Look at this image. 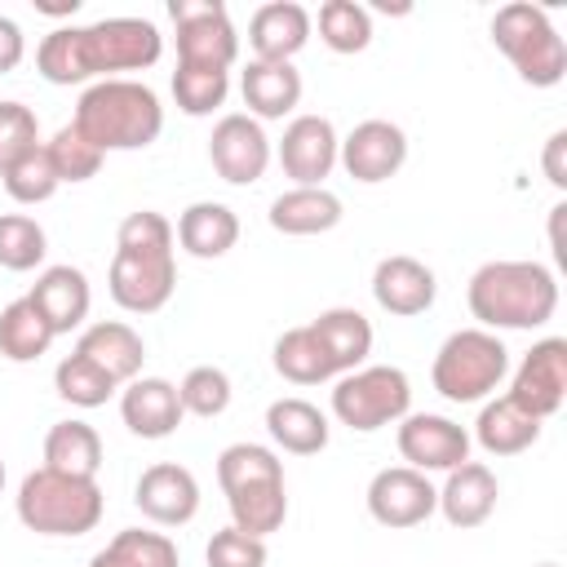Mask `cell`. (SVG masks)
<instances>
[{
    "label": "cell",
    "mask_w": 567,
    "mask_h": 567,
    "mask_svg": "<svg viewBox=\"0 0 567 567\" xmlns=\"http://www.w3.org/2000/svg\"><path fill=\"white\" fill-rule=\"evenodd\" d=\"M164 53V35L151 18H102L89 27H58L35 49V71L49 84H97L146 71Z\"/></svg>",
    "instance_id": "obj_1"
},
{
    "label": "cell",
    "mask_w": 567,
    "mask_h": 567,
    "mask_svg": "<svg viewBox=\"0 0 567 567\" xmlns=\"http://www.w3.org/2000/svg\"><path fill=\"white\" fill-rule=\"evenodd\" d=\"M173 221L155 208L128 213L115 230V257H111V301L128 315H155L168 306L177 288V261H173Z\"/></svg>",
    "instance_id": "obj_2"
},
{
    "label": "cell",
    "mask_w": 567,
    "mask_h": 567,
    "mask_svg": "<svg viewBox=\"0 0 567 567\" xmlns=\"http://www.w3.org/2000/svg\"><path fill=\"white\" fill-rule=\"evenodd\" d=\"M465 301H470V315L478 319V328H487V332H496V328L532 332L554 319L558 279L540 261H483L470 275Z\"/></svg>",
    "instance_id": "obj_3"
},
{
    "label": "cell",
    "mask_w": 567,
    "mask_h": 567,
    "mask_svg": "<svg viewBox=\"0 0 567 567\" xmlns=\"http://www.w3.org/2000/svg\"><path fill=\"white\" fill-rule=\"evenodd\" d=\"M102 155L106 151H142L164 133V106L142 80H97L80 93L71 120Z\"/></svg>",
    "instance_id": "obj_4"
},
{
    "label": "cell",
    "mask_w": 567,
    "mask_h": 567,
    "mask_svg": "<svg viewBox=\"0 0 567 567\" xmlns=\"http://www.w3.org/2000/svg\"><path fill=\"white\" fill-rule=\"evenodd\" d=\"M217 483L230 505V527L248 536H270L288 518L284 461L261 443H230L217 456Z\"/></svg>",
    "instance_id": "obj_5"
},
{
    "label": "cell",
    "mask_w": 567,
    "mask_h": 567,
    "mask_svg": "<svg viewBox=\"0 0 567 567\" xmlns=\"http://www.w3.org/2000/svg\"><path fill=\"white\" fill-rule=\"evenodd\" d=\"M106 496L97 478L58 474L49 465L31 470L18 487V518L35 536H84L102 523Z\"/></svg>",
    "instance_id": "obj_6"
},
{
    "label": "cell",
    "mask_w": 567,
    "mask_h": 567,
    "mask_svg": "<svg viewBox=\"0 0 567 567\" xmlns=\"http://www.w3.org/2000/svg\"><path fill=\"white\" fill-rule=\"evenodd\" d=\"M492 44L509 58L518 80L532 89H554L567 75V44L540 4H527V0L501 4L492 18Z\"/></svg>",
    "instance_id": "obj_7"
},
{
    "label": "cell",
    "mask_w": 567,
    "mask_h": 567,
    "mask_svg": "<svg viewBox=\"0 0 567 567\" xmlns=\"http://www.w3.org/2000/svg\"><path fill=\"white\" fill-rule=\"evenodd\" d=\"M505 372H509V350H505V341L496 332L456 328L439 346L430 381L447 403H478L505 381Z\"/></svg>",
    "instance_id": "obj_8"
},
{
    "label": "cell",
    "mask_w": 567,
    "mask_h": 567,
    "mask_svg": "<svg viewBox=\"0 0 567 567\" xmlns=\"http://www.w3.org/2000/svg\"><path fill=\"white\" fill-rule=\"evenodd\" d=\"M412 412V381L394 363H363L332 385V416L359 434L399 425Z\"/></svg>",
    "instance_id": "obj_9"
},
{
    "label": "cell",
    "mask_w": 567,
    "mask_h": 567,
    "mask_svg": "<svg viewBox=\"0 0 567 567\" xmlns=\"http://www.w3.org/2000/svg\"><path fill=\"white\" fill-rule=\"evenodd\" d=\"M168 18L177 31V62L182 66H213L230 71L239 58V31L221 0H168Z\"/></svg>",
    "instance_id": "obj_10"
},
{
    "label": "cell",
    "mask_w": 567,
    "mask_h": 567,
    "mask_svg": "<svg viewBox=\"0 0 567 567\" xmlns=\"http://www.w3.org/2000/svg\"><path fill=\"white\" fill-rule=\"evenodd\" d=\"M470 430L439 412H408L399 421V456L421 474H447L470 461Z\"/></svg>",
    "instance_id": "obj_11"
},
{
    "label": "cell",
    "mask_w": 567,
    "mask_h": 567,
    "mask_svg": "<svg viewBox=\"0 0 567 567\" xmlns=\"http://www.w3.org/2000/svg\"><path fill=\"white\" fill-rule=\"evenodd\" d=\"M208 159H213V168H217L221 182L252 186L270 168V137H266V128L248 111H230V115H221L213 124Z\"/></svg>",
    "instance_id": "obj_12"
},
{
    "label": "cell",
    "mask_w": 567,
    "mask_h": 567,
    "mask_svg": "<svg viewBox=\"0 0 567 567\" xmlns=\"http://www.w3.org/2000/svg\"><path fill=\"white\" fill-rule=\"evenodd\" d=\"M439 509V487L412 465H385L368 483V514L381 527H416Z\"/></svg>",
    "instance_id": "obj_13"
},
{
    "label": "cell",
    "mask_w": 567,
    "mask_h": 567,
    "mask_svg": "<svg viewBox=\"0 0 567 567\" xmlns=\"http://www.w3.org/2000/svg\"><path fill=\"white\" fill-rule=\"evenodd\" d=\"M509 399L532 412L536 421L554 416L567 399V341L563 337H540L523 363L514 368V381H509Z\"/></svg>",
    "instance_id": "obj_14"
},
{
    "label": "cell",
    "mask_w": 567,
    "mask_h": 567,
    "mask_svg": "<svg viewBox=\"0 0 567 567\" xmlns=\"http://www.w3.org/2000/svg\"><path fill=\"white\" fill-rule=\"evenodd\" d=\"M337 164L363 182V186H377V182H390L403 164H408V133L390 120H363L354 124L341 146H337Z\"/></svg>",
    "instance_id": "obj_15"
},
{
    "label": "cell",
    "mask_w": 567,
    "mask_h": 567,
    "mask_svg": "<svg viewBox=\"0 0 567 567\" xmlns=\"http://www.w3.org/2000/svg\"><path fill=\"white\" fill-rule=\"evenodd\" d=\"M337 146L341 137L328 115H292L275 155L292 186H323V177L337 168Z\"/></svg>",
    "instance_id": "obj_16"
},
{
    "label": "cell",
    "mask_w": 567,
    "mask_h": 567,
    "mask_svg": "<svg viewBox=\"0 0 567 567\" xmlns=\"http://www.w3.org/2000/svg\"><path fill=\"white\" fill-rule=\"evenodd\" d=\"M133 505L159 527H186L199 514V483L177 461H155L133 487Z\"/></svg>",
    "instance_id": "obj_17"
},
{
    "label": "cell",
    "mask_w": 567,
    "mask_h": 567,
    "mask_svg": "<svg viewBox=\"0 0 567 567\" xmlns=\"http://www.w3.org/2000/svg\"><path fill=\"white\" fill-rule=\"evenodd\" d=\"M372 297L385 315H399V319H412V315H425L439 297V279L425 261L408 257V252H394V257H381L377 270H372Z\"/></svg>",
    "instance_id": "obj_18"
},
{
    "label": "cell",
    "mask_w": 567,
    "mask_h": 567,
    "mask_svg": "<svg viewBox=\"0 0 567 567\" xmlns=\"http://www.w3.org/2000/svg\"><path fill=\"white\" fill-rule=\"evenodd\" d=\"M27 297L35 301V310L44 315L53 337L75 332L89 319V306H93V288H89V275L80 266H44Z\"/></svg>",
    "instance_id": "obj_19"
},
{
    "label": "cell",
    "mask_w": 567,
    "mask_h": 567,
    "mask_svg": "<svg viewBox=\"0 0 567 567\" xmlns=\"http://www.w3.org/2000/svg\"><path fill=\"white\" fill-rule=\"evenodd\" d=\"M120 416L137 439H168L182 425V399L177 385L164 377H133L120 385Z\"/></svg>",
    "instance_id": "obj_20"
},
{
    "label": "cell",
    "mask_w": 567,
    "mask_h": 567,
    "mask_svg": "<svg viewBox=\"0 0 567 567\" xmlns=\"http://www.w3.org/2000/svg\"><path fill=\"white\" fill-rule=\"evenodd\" d=\"M310 13L297 0H270L248 22L252 62H292L310 40Z\"/></svg>",
    "instance_id": "obj_21"
},
{
    "label": "cell",
    "mask_w": 567,
    "mask_h": 567,
    "mask_svg": "<svg viewBox=\"0 0 567 567\" xmlns=\"http://www.w3.org/2000/svg\"><path fill=\"white\" fill-rule=\"evenodd\" d=\"M496 496H501L496 474H492L483 461H465V465L447 470V478H443V487H439V514H443L452 527L470 532V527H483V523L492 518Z\"/></svg>",
    "instance_id": "obj_22"
},
{
    "label": "cell",
    "mask_w": 567,
    "mask_h": 567,
    "mask_svg": "<svg viewBox=\"0 0 567 567\" xmlns=\"http://www.w3.org/2000/svg\"><path fill=\"white\" fill-rule=\"evenodd\" d=\"M75 354H84L93 368H102L115 385H128L133 377H142V363H146V346L137 337V328L120 323V319L89 323L75 341Z\"/></svg>",
    "instance_id": "obj_23"
},
{
    "label": "cell",
    "mask_w": 567,
    "mask_h": 567,
    "mask_svg": "<svg viewBox=\"0 0 567 567\" xmlns=\"http://www.w3.org/2000/svg\"><path fill=\"white\" fill-rule=\"evenodd\" d=\"M239 93L257 124L284 120L301 102V71L292 62H248V71L239 75Z\"/></svg>",
    "instance_id": "obj_24"
},
{
    "label": "cell",
    "mask_w": 567,
    "mask_h": 567,
    "mask_svg": "<svg viewBox=\"0 0 567 567\" xmlns=\"http://www.w3.org/2000/svg\"><path fill=\"white\" fill-rule=\"evenodd\" d=\"M310 332L319 337V346H323V354H328V363H332L337 377L363 368L368 354H372V323H368V315H359L354 306H332V310H323L319 319H310Z\"/></svg>",
    "instance_id": "obj_25"
},
{
    "label": "cell",
    "mask_w": 567,
    "mask_h": 567,
    "mask_svg": "<svg viewBox=\"0 0 567 567\" xmlns=\"http://www.w3.org/2000/svg\"><path fill=\"white\" fill-rule=\"evenodd\" d=\"M173 235H177V244H182L190 257L213 261V257H226V252L235 248V239H239V217H235V208H226V204H217V199H199V204L182 208Z\"/></svg>",
    "instance_id": "obj_26"
},
{
    "label": "cell",
    "mask_w": 567,
    "mask_h": 567,
    "mask_svg": "<svg viewBox=\"0 0 567 567\" xmlns=\"http://www.w3.org/2000/svg\"><path fill=\"white\" fill-rule=\"evenodd\" d=\"M266 434L275 439V447L292 452V456H315L328 447L332 430H328V416L310 399L288 394V399H275L266 408Z\"/></svg>",
    "instance_id": "obj_27"
},
{
    "label": "cell",
    "mask_w": 567,
    "mask_h": 567,
    "mask_svg": "<svg viewBox=\"0 0 567 567\" xmlns=\"http://www.w3.org/2000/svg\"><path fill=\"white\" fill-rule=\"evenodd\" d=\"M474 439L492 456H518L540 439V421L532 412H523L509 394H501V399L483 403V412L474 421Z\"/></svg>",
    "instance_id": "obj_28"
},
{
    "label": "cell",
    "mask_w": 567,
    "mask_h": 567,
    "mask_svg": "<svg viewBox=\"0 0 567 567\" xmlns=\"http://www.w3.org/2000/svg\"><path fill=\"white\" fill-rule=\"evenodd\" d=\"M337 221H341V199L328 186H292L270 204V226L279 235H323Z\"/></svg>",
    "instance_id": "obj_29"
},
{
    "label": "cell",
    "mask_w": 567,
    "mask_h": 567,
    "mask_svg": "<svg viewBox=\"0 0 567 567\" xmlns=\"http://www.w3.org/2000/svg\"><path fill=\"white\" fill-rule=\"evenodd\" d=\"M44 465L75 478H97L102 470V439L89 421H58L44 434Z\"/></svg>",
    "instance_id": "obj_30"
},
{
    "label": "cell",
    "mask_w": 567,
    "mask_h": 567,
    "mask_svg": "<svg viewBox=\"0 0 567 567\" xmlns=\"http://www.w3.org/2000/svg\"><path fill=\"white\" fill-rule=\"evenodd\" d=\"M53 346V328L35 310L31 297H18L0 310V354L9 363H35Z\"/></svg>",
    "instance_id": "obj_31"
},
{
    "label": "cell",
    "mask_w": 567,
    "mask_h": 567,
    "mask_svg": "<svg viewBox=\"0 0 567 567\" xmlns=\"http://www.w3.org/2000/svg\"><path fill=\"white\" fill-rule=\"evenodd\" d=\"M275 372L284 381H292V385H319V381L337 377L328 354H323V346H319V337L310 332V323L279 332V341H275Z\"/></svg>",
    "instance_id": "obj_32"
},
{
    "label": "cell",
    "mask_w": 567,
    "mask_h": 567,
    "mask_svg": "<svg viewBox=\"0 0 567 567\" xmlns=\"http://www.w3.org/2000/svg\"><path fill=\"white\" fill-rule=\"evenodd\" d=\"M319 40L332 53H363L372 44V13L354 0H323L319 4Z\"/></svg>",
    "instance_id": "obj_33"
},
{
    "label": "cell",
    "mask_w": 567,
    "mask_h": 567,
    "mask_svg": "<svg viewBox=\"0 0 567 567\" xmlns=\"http://www.w3.org/2000/svg\"><path fill=\"white\" fill-rule=\"evenodd\" d=\"M230 93V71H213V66H182L173 71V102L182 115L204 120L213 115Z\"/></svg>",
    "instance_id": "obj_34"
},
{
    "label": "cell",
    "mask_w": 567,
    "mask_h": 567,
    "mask_svg": "<svg viewBox=\"0 0 567 567\" xmlns=\"http://www.w3.org/2000/svg\"><path fill=\"white\" fill-rule=\"evenodd\" d=\"M53 390H58V399H66L71 408H102L120 385L102 372V368H93L84 354H66L58 368H53Z\"/></svg>",
    "instance_id": "obj_35"
},
{
    "label": "cell",
    "mask_w": 567,
    "mask_h": 567,
    "mask_svg": "<svg viewBox=\"0 0 567 567\" xmlns=\"http://www.w3.org/2000/svg\"><path fill=\"white\" fill-rule=\"evenodd\" d=\"M4 190L18 199V204H44V199H53L58 195V173H53V159H49V151H44V142H35L27 155H18L4 173Z\"/></svg>",
    "instance_id": "obj_36"
},
{
    "label": "cell",
    "mask_w": 567,
    "mask_h": 567,
    "mask_svg": "<svg viewBox=\"0 0 567 567\" xmlns=\"http://www.w3.org/2000/svg\"><path fill=\"white\" fill-rule=\"evenodd\" d=\"M49 252V239H44V226L27 213H4L0 217V266L22 275V270H35Z\"/></svg>",
    "instance_id": "obj_37"
},
{
    "label": "cell",
    "mask_w": 567,
    "mask_h": 567,
    "mask_svg": "<svg viewBox=\"0 0 567 567\" xmlns=\"http://www.w3.org/2000/svg\"><path fill=\"white\" fill-rule=\"evenodd\" d=\"M44 151H49V159H53L58 182H89V177H97V168H102V159H106L75 124H62V128L44 142Z\"/></svg>",
    "instance_id": "obj_38"
},
{
    "label": "cell",
    "mask_w": 567,
    "mask_h": 567,
    "mask_svg": "<svg viewBox=\"0 0 567 567\" xmlns=\"http://www.w3.org/2000/svg\"><path fill=\"white\" fill-rule=\"evenodd\" d=\"M177 399H182V412H190V416H204V421L221 416L230 408V377L221 368H213V363H199V368H190L182 377Z\"/></svg>",
    "instance_id": "obj_39"
},
{
    "label": "cell",
    "mask_w": 567,
    "mask_h": 567,
    "mask_svg": "<svg viewBox=\"0 0 567 567\" xmlns=\"http://www.w3.org/2000/svg\"><path fill=\"white\" fill-rule=\"evenodd\" d=\"M128 567H177V545L164 532H142V527H124L106 540Z\"/></svg>",
    "instance_id": "obj_40"
},
{
    "label": "cell",
    "mask_w": 567,
    "mask_h": 567,
    "mask_svg": "<svg viewBox=\"0 0 567 567\" xmlns=\"http://www.w3.org/2000/svg\"><path fill=\"white\" fill-rule=\"evenodd\" d=\"M40 142V120L22 102H0V173Z\"/></svg>",
    "instance_id": "obj_41"
},
{
    "label": "cell",
    "mask_w": 567,
    "mask_h": 567,
    "mask_svg": "<svg viewBox=\"0 0 567 567\" xmlns=\"http://www.w3.org/2000/svg\"><path fill=\"white\" fill-rule=\"evenodd\" d=\"M204 558H208V567H266V540L248 536L239 527H221V532H213Z\"/></svg>",
    "instance_id": "obj_42"
},
{
    "label": "cell",
    "mask_w": 567,
    "mask_h": 567,
    "mask_svg": "<svg viewBox=\"0 0 567 567\" xmlns=\"http://www.w3.org/2000/svg\"><path fill=\"white\" fill-rule=\"evenodd\" d=\"M563 155H567V133L558 128V133H549L545 155H540L545 177H549V186H554V190H567V164H563Z\"/></svg>",
    "instance_id": "obj_43"
},
{
    "label": "cell",
    "mask_w": 567,
    "mask_h": 567,
    "mask_svg": "<svg viewBox=\"0 0 567 567\" xmlns=\"http://www.w3.org/2000/svg\"><path fill=\"white\" fill-rule=\"evenodd\" d=\"M22 53H27V35H22V27H18L13 18L0 13V75L13 71V66L22 62Z\"/></svg>",
    "instance_id": "obj_44"
},
{
    "label": "cell",
    "mask_w": 567,
    "mask_h": 567,
    "mask_svg": "<svg viewBox=\"0 0 567 567\" xmlns=\"http://www.w3.org/2000/svg\"><path fill=\"white\" fill-rule=\"evenodd\" d=\"M563 217H567V204H554V208H549V244H554V257H558V261H567V248H563V235H558Z\"/></svg>",
    "instance_id": "obj_45"
},
{
    "label": "cell",
    "mask_w": 567,
    "mask_h": 567,
    "mask_svg": "<svg viewBox=\"0 0 567 567\" xmlns=\"http://www.w3.org/2000/svg\"><path fill=\"white\" fill-rule=\"evenodd\" d=\"M89 567H128V563H124V558H120V554L106 545V549H97V554L89 558Z\"/></svg>",
    "instance_id": "obj_46"
},
{
    "label": "cell",
    "mask_w": 567,
    "mask_h": 567,
    "mask_svg": "<svg viewBox=\"0 0 567 567\" xmlns=\"http://www.w3.org/2000/svg\"><path fill=\"white\" fill-rule=\"evenodd\" d=\"M0 492H4V461H0Z\"/></svg>",
    "instance_id": "obj_47"
},
{
    "label": "cell",
    "mask_w": 567,
    "mask_h": 567,
    "mask_svg": "<svg viewBox=\"0 0 567 567\" xmlns=\"http://www.w3.org/2000/svg\"><path fill=\"white\" fill-rule=\"evenodd\" d=\"M536 567H558V563H536Z\"/></svg>",
    "instance_id": "obj_48"
}]
</instances>
